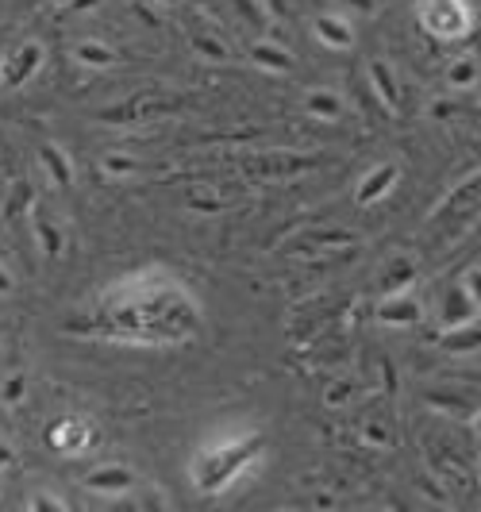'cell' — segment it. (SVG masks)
I'll use <instances>...</instances> for the list:
<instances>
[{
    "instance_id": "f1b7e54d",
    "label": "cell",
    "mask_w": 481,
    "mask_h": 512,
    "mask_svg": "<svg viewBox=\"0 0 481 512\" xmlns=\"http://www.w3.org/2000/svg\"><path fill=\"white\" fill-rule=\"evenodd\" d=\"M362 439H366L370 447H389V443H393V436H389V428H385L381 420H370V424L362 428Z\"/></svg>"
},
{
    "instance_id": "8fae6325",
    "label": "cell",
    "mask_w": 481,
    "mask_h": 512,
    "mask_svg": "<svg viewBox=\"0 0 481 512\" xmlns=\"http://www.w3.org/2000/svg\"><path fill=\"white\" fill-rule=\"evenodd\" d=\"M358 243V235L355 231H347V228H320V231H304L301 239L289 247V251H297V255L304 258H316V255H324V251H351Z\"/></svg>"
},
{
    "instance_id": "d590c367",
    "label": "cell",
    "mask_w": 481,
    "mask_h": 512,
    "mask_svg": "<svg viewBox=\"0 0 481 512\" xmlns=\"http://www.w3.org/2000/svg\"><path fill=\"white\" fill-rule=\"evenodd\" d=\"M16 466V455H12V447H4L0 443V470H12Z\"/></svg>"
},
{
    "instance_id": "3957f363",
    "label": "cell",
    "mask_w": 481,
    "mask_h": 512,
    "mask_svg": "<svg viewBox=\"0 0 481 512\" xmlns=\"http://www.w3.org/2000/svg\"><path fill=\"white\" fill-rule=\"evenodd\" d=\"M420 24L435 39L451 43V39H462L474 27V12H470L466 0H420Z\"/></svg>"
},
{
    "instance_id": "cb8c5ba5",
    "label": "cell",
    "mask_w": 481,
    "mask_h": 512,
    "mask_svg": "<svg viewBox=\"0 0 481 512\" xmlns=\"http://www.w3.org/2000/svg\"><path fill=\"white\" fill-rule=\"evenodd\" d=\"M193 51L201 54V58H208V62H228L231 58L228 43L220 35H204V31H193Z\"/></svg>"
},
{
    "instance_id": "7c38bea8",
    "label": "cell",
    "mask_w": 481,
    "mask_h": 512,
    "mask_svg": "<svg viewBox=\"0 0 481 512\" xmlns=\"http://www.w3.org/2000/svg\"><path fill=\"white\" fill-rule=\"evenodd\" d=\"M312 35L328 51H351L355 47V27H351V20L343 12H320L312 20Z\"/></svg>"
},
{
    "instance_id": "5bb4252c",
    "label": "cell",
    "mask_w": 481,
    "mask_h": 512,
    "mask_svg": "<svg viewBox=\"0 0 481 512\" xmlns=\"http://www.w3.org/2000/svg\"><path fill=\"white\" fill-rule=\"evenodd\" d=\"M247 58H251L258 70H266V74H293L297 70V54L289 51V47H281V43H274V39L251 43Z\"/></svg>"
},
{
    "instance_id": "52a82bcc",
    "label": "cell",
    "mask_w": 481,
    "mask_h": 512,
    "mask_svg": "<svg viewBox=\"0 0 481 512\" xmlns=\"http://www.w3.org/2000/svg\"><path fill=\"white\" fill-rule=\"evenodd\" d=\"M43 62H47V51H43L39 43H20L12 54H4V74H0V85L20 89V85H27L31 77L43 70Z\"/></svg>"
},
{
    "instance_id": "83f0119b",
    "label": "cell",
    "mask_w": 481,
    "mask_h": 512,
    "mask_svg": "<svg viewBox=\"0 0 481 512\" xmlns=\"http://www.w3.org/2000/svg\"><path fill=\"white\" fill-rule=\"evenodd\" d=\"M428 401H431V409H447V412H455V416H466V420H474V412H478L470 401H462V397H439V393H435Z\"/></svg>"
},
{
    "instance_id": "4fadbf2b",
    "label": "cell",
    "mask_w": 481,
    "mask_h": 512,
    "mask_svg": "<svg viewBox=\"0 0 481 512\" xmlns=\"http://www.w3.org/2000/svg\"><path fill=\"white\" fill-rule=\"evenodd\" d=\"M47 443H51L54 451H62V455H81L85 447H93V428L85 420H77V416H62V420H54V428L47 432Z\"/></svg>"
},
{
    "instance_id": "9c48e42d",
    "label": "cell",
    "mask_w": 481,
    "mask_h": 512,
    "mask_svg": "<svg viewBox=\"0 0 481 512\" xmlns=\"http://www.w3.org/2000/svg\"><path fill=\"white\" fill-rule=\"evenodd\" d=\"M27 224H31V235H35V243H39V251L47 258H62V251H66V231H62V220L54 216L47 205H31V212H27Z\"/></svg>"
},
{
    "instance_id": "ba28073f",
    "label": "cell",
    "mask_w": 481,
    "mask_h": 512,
    "mask_svg": "<svg viewBox=\"0 0 481 512\" xmlns=\"http://www.w3.org/2000/svg\"><path fill=\"white\" fill-rule=\"evenodd\" d=\"M81 486L89 489V493H101V497H127L131 489L139 486V478H135V470L124 466V462H108V466L89 470L81 478Z\"/></svg>"
},
{
    "instance_id": "e575fe53",
    "label": "cell",
    "mask_w": 481,
    "mask_h": 512,
    "mask_svg": "<svg viewBox=\"0 0 481 512\" xmlns=\"http://www.w3.org/2000/svg\"><path fill=\"white\" fill-rule=\"evenodd\" d=\"M12 289H16V282H12V274H8V266L0 262V297H8Z\"/></svg>"
},
{
    "instance_id": "1f68e13d",
    "label": "cell",
    "mask_w": 481,
    "mask_h": 512,
    "mask_svg": "<svg viewBox=\"0 0 481 512\" xmlns=\"http://www.w3.org/2000/svg\"><path fill=\"white\" fill-rule=\"evenodd\" d=\"M27 505H31V509H58V512H62V509H66V497H54V493H35Z\"/></svg>"
},
{
    "instance_id": "f546056e",
    "label": "cell",
    "mask_w": 481,
    "mask_h": 512,
    "mask_svg": "<svg viewBox=\"0 0 481 512\" xmlns=\"http://www.w3.org/2000/svg\"><path fill=\"white\" fill-rule=\"evenodd\" d=\"M458 285L466 289V297H470V301H478L481 305V266H470V270L458 278Z\"/></svg>"
},
{
    "instance_id": "ac0fdd59",
    "label": "cell",
    "mask_w": 481,
    "mask_h": 512,
    "mask_svg": "<svg viewBox=\"0 0 481 512\" xmlns=\"http://www.w3.org/2000/svg\"><path fill=\"white\" fill-rule=\"evenodd\" d=\"M478 301H470L466 297V289L455 285L447 297H443V312H439V320H443V328H458V324H466V320H474L478 316Z\"/></svg>"
},
{
    "instance_id": "484cf974",
    "label": "cell",
    "mask_w": 481,
    "mask_h": 512,
    "mask_svg": "<svg viewBox=\"0 0 481 512\" xmlns=\"http://www.w3.org/2000/svg\"><path fill=\"white\" fill-rule=\"evenodd\" d=\"M135 170H139V162H135L131 154L112 151V154H104L101 158V174H108V178H131Z\"/></svg>"
},
{
    "instance_id": "6da1fadb",
    "label": "cell",
    "mask_w": 481,
    "mask_h": 512,
    "mask_svg": "<svg viewBox=\"0 0 481 512\" xmlns=\"http://www.w3.org/2000/svg\"><path fill=\"white\" fill-rule=\"evenodd\" d=\"M201 328V308L189 297V289L162 274H139L120 289L104 293L97 320L89 328L74 332L104 335L120 343H143V347H162V343H181Z\"/></svg>"
},
{
    "instance_id": "603a6c76",
    "label": "cell",
    "mask_w": 481,
    "mask_h": 512,
    "mask_svg": "<svg viewBox=\"0 0 481 512\" xmlns=\"http://www.w3.org/2000/svg\"><path fill=\"white\" fill-rule=\"evenodd\" d=\"M416 282V266L412 262H393L389 270H385V278H381V293H397V289H412Z\"/></svg>"
},
{
    "instance_id": "30bf717a",
    "label": "cell",
    "mask_w": 481,
    "mask_h": 512,
    "mask_svg": "<svg viewBox=\"0 0 481 512\" xmlns=\"http://www.w3.org/2000/svg\"><path fill=\"white\" fill-rule=\"evenodd\" d=\"M397 181H401V166H397V162H381L374 170H366L355 189V205H362V208L378 205V201H385V197L397 189Z\"/></svg>"
},
{
    "instance_id": "277c9868",
    "label": "cell",
    "mask_w": 481,
    "mask_h": 512,
    "mask_svg": "<svg viewBox=\"0 0 481 512\" xmlns=\"http://www.w3.org/2000/svg\"><path fill=\"white\" fill-rule=\"evenodd\" d=\"M474 216H481V174H474L470 181H462L455 193L431 212V224H439V228H447L455 235V231L466 228Z\"/></svg>"
},
{
    "instance_id": "8992f818",
    "label": "cell",
    "mask_w": 481,
    "mask_h": 512,
    "mask_svg": "<svg viewBox=\"0 0 481 512\" xmlns=\"http://www.w3.org/2000/svg\"><path fill=\"white\" fill-rule=\"evenodd\" d=\"M374 320L385 328H416L424 320V305L412 297V289H397V293H381Z\"/></svg>"
},
{
    "instance_id": "d6986e66",
    "label": "cell",
    "mask_w": 481,
    "mask_h": 512,
    "mask_svg": "<svg viewBox=\"0 0 481 512\" xmlns=\"http://www.w3.org/2000/svg\"><path fill=\"white\" fill-rule=\"evenodd\" d=\"M304 112L316 116V120H339V116L347 112V104H343V97H339L335 89H308Z\"/></svg>"
},
{
    "instance_id": "d6a6232c",
    "label": "cell",
    "mask_w": 481,
    "mask_h": 512,
    "mask_svg": "<svg viewBox=\"0 0 481 512\" xmlns=\"http://www.w3.org/2000/svg\"><path fill=\"white\" fill-rule=\"evenodd\" d=\"M101 0H58V8L66 12V16H81V12H93Z\"/></svg>"
},
{
    "instance_id": "e0dca14e",
    "label": "cell",
    "mask_w": 481,
    "mask_h": 512,
    "mask_svg": "<svg viewBox=\"0 0 481 512\" xmlns=\"http://www.w3.org/2000/svg\"><path fill=\"white\" fill-rule=\"evenodd\" d=\"M39 170L54 181V185H74V162H70V154L62 151L58 143H39Z\"/></svg>"
},
{
    "instance_id": "ffe728a7",
    "label": "cell",
    "mask_w": 481,
    "mask_h": 512,
    "mask_svg": "<svg viewBox=\"0 0 481 512\" xmlns=\"http://www.w3.org/2000/svg\"><path fill=\"white\" fill-rule=\"evenodd\" d=\"M74 58L81 66H89V70H112L120 62V54L112 51L108 43H101V39H81L74 47Z\"/></svg>"
},
{
    "instance_id": "8d00e7d4",
    "label": "cell",
    "mask_w": 481,
    "mask_h": 512,
    "mask_svg": "<svg viewBox=\"0 0 481 512\" xmlns=\"http://www.w3.org/2000/svg\"><path fill=\"white\" fill-rule=\"evenodd\" d=\"M154 4H162V8H178L181 0H154Z\"/></svg>"
},
{
    "instance_id": "74e56055",
    "label": "cell",
    "mask_w": 481,
    "mask_h": 512,
    "mask_svg": "<svg viewBox=\"0 0 481 512\" xmlns=\"http://www.w3.org/2000/svg\"><path fill=\"white\" fill-rule=\"evenodd\" d=\"M474 420H478V428H481V412H474Z\"/></svg>"
},
{
    "instance_id": "f35d334b",
    "label": "cell",
    "mask_w": 481,
    "mask_h": 512,
    "mask_svg": "<svg viewBox=\"0 0 481 512\" xmlns=\"http://www.w3.org/2000/svg\"><path fill=\"white\" fill-rule=\"evenodd\" d=\"M0 74H4V54H0Z\"/></svg>"
},
{
    "instance_id": "836d02e7",
    "label": "cell",
    "mask_w": 481,
    "mask_h": 512,
    "mask_svg": "<svg viewBox=\"0 0 481 512\" xmlns=\"http://www.w3.org/2000/svg\"><path fill=\"white\" fill-rule=\"evenodd\" d=\"M324 401H328L331 409H335V405H347V401H351V385H347V382H335L328 389V397H324Z\"/></svg>"
},
{
    "instance_id": "9a60e30c",
    "label": "cell",
    "mask_w": 481,
    "mask_h": 512,
    "mask_svg": "<svg viewBox=\"0 0 481 512\" xmlns=\"http://www.w3.org/2000/svg\"><path fill=\"white\" fill-rule=\"evenodd\" d=\"M370 85H374L378 101L385 104V112L389 116H401V81H397L389 62H381V58L370 62Z\"/></svg>"
},
{
    "instance_id": "4316f807",
    "label": "cell",
    "mask_w": 481,
    "mask_h": 512,
    "mask_svg": "<svg viewBox=\"0 0 481 512\" xmlns=\"http://www.w3.org/2000/svg\"><path fill=\"white\" fill-rule=\"evenodd\" d=\"M185 205L197 208V212H220L224 201H220L216 193H208V189H189V193H185Z\"/></svg>"
},
{
    "instance_id": "d4e9b609",
    "label": "cell",
    "mask_w": 481,
    "mask_h": 512,
    "mask_svg": "<svg viewBox=\"0 0 481 512\" xmlns=\"http://www.w3.org/2000/svg\"><path fill=\"white\" fill-rule=\"evenodd\" d=\"M24 401H27V374L16 370V374H8V378L0 382V405H4V409H20Z\"/></svg>"
},
{
    "instance_id": "4dcf8cb0",
    "label": "cell",
    "mask_w": 481,
    "mask_h": 512,
    "mask_svg": "<svg viewBox=\"0 0 481 512\" xmlns=\"http://www.w3.org/2000/svg\"><path fill=\"white\" fill-rule=\"evenodd\" d=\"M378 8V0H339V12L351 20V16H370Z\"/></svg>"
},
{
    "instance_id": "5b68a950",
    "label": "cell",
    "mask_w": 481,
    "mask_h": 512,
    "mask_svg": "<svg viewBox=\"0 0 481 512\" xmlns=\"http://www.w3.org/2000/svg\"><path fill=\"white\" fill-rule=\"evenodd\" d=\"M324 158H312V154H293V151H266L247 158V170L262 174V178H297V174H308L316 170Z\"/></svg>"
},
{
    "instance_id": "7402d4cb",
    "label": "cell",
    "mask_w": 481,
    "mask_h": 512,
    "mask_svg": "<svg viewBox=\"0 0 481 512\" xmlns=\"http://www.w3.org/2000/svg\"><path fill=\"white\" fill-rule=\"evenodd\" d=\"M481 77V66L474 54H462V58H455L451 66H447V85L451 89H474Z\"/></svg>"
},
{
    "instance_id": "44dd1931",
    "label": "cell",
    "mask_w": 481,
    "mask_h": 512,
    "mask_svg": "<svg viewBox=\"0 0 481 512\" xmlns=\"http://www.w3.org/2000/svg\"><path fill=\"white\" fill-rule=\"evenodd\" d=\"M31 205H35V189H31V181L16 178L12 181V189H8V197H4V220H8V224L27 220Z\"/></svg>"
},
{
    "instance_id": "2e32d148",
    "label": "cell",
    "mask_w": 481,
    "mask_h": 512,
    "mask_svg": "<svg viewBox=\"0 0 481 512\" xmlns=\"http://www.w3.org/2000/svg\"><path fill=\"white\" fill-rule=\"evenodd\" d=\"M439 347L447 351V355H478L481 351V320H466V324H458V328H443L439 335Z\"/></svg>"
},
{
    "instance_id": "7a4b0ae2",
    "label": "cell",
    "mask_w": 481,
    "mask_h": 512,
    "mask_svg": "<svg viewBox=\"0 0 481 512\" xmlns=\"http://www.w3.org/2000/svg\"><path fill=\"white\" fill-rule=\"evenodd\" d=\"M262 447H266L262 436H243V439H235V443L204 451V455H197V462H193V486L201 489V493H220V489H228L254 459H262Z\"/></svg>"
}]
</instances>
